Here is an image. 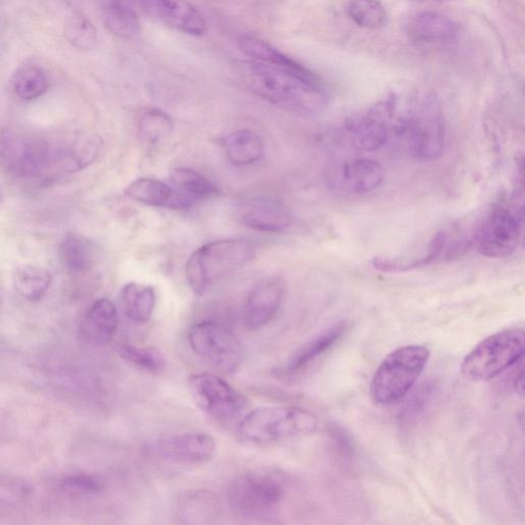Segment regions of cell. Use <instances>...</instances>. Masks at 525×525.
<instances>
[{
  "instance_id": "obj_18",
  "label": "cell",
  "mask_w": 525,
  "mask_h": 525,
  "mask_svg": "<svg viewBox=\"0 0 525 525\" xmlns=\"http://www.w3.org/2000/svg\"><path fill=\"white\" fill-rule=\"evenodd\" d=\"M460 32L457 22L446 15L424 11L408 23V34L420 45H439L452 42Z\"/></svg>"
},
{
  "instance_id": "obj_34",
  "label": "cell",
  "mask_w": 525,
  "mask_h": 525,
  "mask_svg": "<svg viewBox=\"0 0 525 525\" xmlns=\"http://www.w3.org/2000/svg\"><path fill=\"white\" fill-rule=\"evenodd\" d=\"M69 42L82 50H93L98 43L97 31L88 18L74 16L66 27Z\"/></svg>"
},
{
  "instance_id": "obj_9",
  "label": "cell",
  "mask_w": 525,
  "mask_h": 525,
  "mask_svg": "<svg viewBox=\"0 0 525 525\" xmlns=\"http://www.w3.org/2000/svg\"><path fill=\"white\" fill-rule=\"evenodd\" d=\"M189 344L199 358L223 373H234L244 358L236 336L216 321L196 323L189 332Z\"/></svg>"
},
{
  "instance_id": "obj_30",
  "label": "cell",
  "mask_w": 525,
  "mask_h": 525,
  "mask_svg": "<svg viewBox=\"0 0 525 525\" xmlns=\"http://www.w3.org/2000/svg\"><path fill=\"white\" fill-rule=\"evenodd\" d=\"M117 353L131 365L150 374H161L167 368L166 357L154 347L120 344Z\"/></svg>"
},
{
  "instance_id": "obj_11",
  "label": "cell",
  "mask_w": 525,
  "mask_h": 525,
  "mask_svg": "<svg viewBox=\"0 0 525 525\" xmlns=\"http://www.w3.org/2000/svg\"><path fill=\"white\" fill-rule=\"evenodd\" d=\"M405 133L413 156L420 161L437 159L446 144V125L439 102L433 96L416 102Z\"/></svg>"
},
{
  "instance_id": "obj_25",
  "label": "cell",
  "mask_w": 525,
  "mask_h": 525,
  "mask_svg": "<svg viewBox=\"0 0 525 525\" xmlns=\"http://www.w3.org/2000/svg\"><path fill=\"white\" fill-rule=\"evenodd\" d=\"M103 22L110 33L123 39L134 38L141 30L139 16L125 0H107Z\"/></svg>"
},
{
  "instance_id": "obj_3",
  "label": "cell",
  "mask_w": 525,
  "mask_h": 525,
  "mask_svg": "<svg viewBox=\"0 0 525 525\" xmlns=\"http://www.w3.org/2000/svg\"><path fill=\"white\" fill-rule=\"evenodd\" d=\"M317 427V417L307 410L296 407H263L241 420L238 433L247 442L268 446L309 436Z\"/></svg>"
},
{
  "instance_id": "obj_5",
  "label": "cell",
  "mask_w": 525,
  "mask_h": 525,
  "mask_svg": "<svg viewBox=\"0 0 525 525\" xmlns=\"http://www.w3.org/2000/svg\"><path fill=\"white\" fill-rule=\"evenodd\" d=\"M255 257L249 242L225 239L210 242L196 250L186 263L185 273L191 290L203 296L214 282L244 267Z\"/></svg>"
},
{
  "instance_id": "obj_13",
  "label": "cell",
  "mask_w": 525,
  "mask_h": 525,
  "mask_svg": "<svg viewBox=\"0 0 525 525\" xmlns=\"http://www.w3.org/2000/svg\"><path fill=\"white\" fill-rule=\"evenodd\" d=\"M216 449V440L210 434L190 432L157 439L149 444L147 452L164 462L200 465L210 462Z\"/></svg>"
},
{
  "instance_id": "obj_32",
  "label": "cell",
  "mask_w": 525,
  "mask_h": 525,
  "mask_svg": "<svg viewBox=\"0 0 525 525\" xmlns=\"http://www.w3.org/2000/svg\"><path fill=\"white\" fill-rule=\"evenodd\" d=\"M347 14L358 27L370 30L382 29L388 22V13L379 0H351Z\"/></svg>"
},
{
  "instance_id": "obj_19",
  "label": "cell",
  "mask_w": 525,
  "mask_h": 525,
  "mask_svg": "<svg viewBox=\"0 0 525 525\" xmlns=\"http://www.w3.org/2000/svg\"><path fill=\"white\" fill-rule=\"evenodd\" d=\"M118 328V313L114 303L102 298L89 310L82 326V336L94 346H106L114 338Z\"/></svg>"
},
{
  "instance_id": "obj_14",
  "label": "cell",
  "mask_w": 525,
  "mask_h": 525,
  "mask_svg": "<svg viewBox=\"0 0 525 525\" xmlns=\"http://www.w3.org/2000/svg\"><path fill=\"white\" fill-rule=\"evenodd\" d=\"M153 20L191 36L208 31V23L191 0H135Z\"/></svg>"
},
{
  "instance_id": "obj_20",
  "label": "cell",
  "mask_w": 525,
  "mask_h": 525,
  "mask_svg": "<svg viewBox=\"0 0 525 525\" xmlns=\"http://www.w3.org/2000/svg\"><path fill=\"white\" fill-rule=\"evenodd\" d=\"M346 331V323L340 322L314 337L291 355L285 365L280 369L281 374L294 375L303 371L322 354H325L334 347Z\"/></svg>"
},
{
  "instance_id": "obj_16",
  "label": "cell",
  "mask_w": 525,
  "mask_h": 525,
  "mask_svg": "<svg viewBox=\"0 0 525 525\" xmlns=\"http://www.w3.org/2000/svg\"><path fill=\"white\" fill-rule=\"evenodd\" d=\"M286 297V284L280 277L261 280L251 290L245 305V323L252 330H260L268 325Z\"/></svg>"
},
{
  "instance_id": "obj_31",
  "label": "cell",
  "mask_w": 525,
  "mask_h": 525,
  "mask_svg": "<svg viewBox=\"0 0 525 525\" xmlns=\"http://www.w3.org/2000/svg\"><path fill=\"white\" fill-rule=\"evenodd\" d=\"M172 186L191 198L195 203L217 195L218 188L207 178L191 169H176L171 174Z\"/></svg>"
},
{
  "instance_id": "obj_23",
  "label": "cell",
  "mask_w": 525,
  "mask_h": 525,
  "mask_svg": "<svg viewBox=\"0 0 525 525\" xmlns=\"http://www.w3.org/2000/svg\"><path fill=\"white\" fill-rule=\"evenodd\" d=\"M224 147L228 159L236 167L254 165L264 156V144L251 130H238L231 133L225 139Z\"/></svg>"
},
{
  "instance_id": "obj_10",
  "label": "cell",
  "mask_w": 525,
  "mask_h": 525,
  "mask_svg": "<svg viewBox=\"0 0 525 525\" xmlns=\"http://www.w3.org/2000/svg\"><path fill=\"white\" fill-rule=\"evenodd\" d=\"M188 385L199 408L221 423L238 419L248 407L244 395L214 374H194Z\"/></svg>"
},
{
  "instance_id": "obj_22",
  "label": "cell",
  "mask_w": 525,
  "mask_h": 525,
  "mask_svg": "<svg viewBox=\"0 0 525 525\" xmlns=\"http://www.w3.org/2000/svg\"><path fill=\"white\" fill-rule=\"evenodd\" d=\"M448 245V234L444 231L437 232L429 242L428 249L420 257L412 259H392L377 257L372 261L373 267L385 273L408 272L425 268L434 263Z\"/></svg>"
},
{
  "instance_id": "obj_24",
  "label": "cell",
  "mask_w": 525,
  "mask_h": 525,
  "mask_svg": "<svg viewBox=\"0 0 525 525\" xmlns=\"http://www.w3.org/2000/svg\"><path fill=\"white\" fill-rule=\"evenodd\" d=\"M240 49L250 59L260 61L269 65L291 70L300 74H312L307 67L278 51L265 40L247 35L240 39Z\"/></svg>"
},
{
  "instance_id": "obj_36",
  "label": "cell",
  "mask_w": 525,
  "mask_h": 525,
  "mask_svg": "<svg viewBox=\"0 0 525 525\" xmlns=\"http://www.w3.org/2000/svg\"><path fill=\"white\" fill-rule=\"evenodd\" d=\"M420 2H430V0H420ZM432 2H447V0H432Z\"/></svg>"
},
{
  "instance_id": "obj_2",
  "label": "cell",
  "mask_w": 525,
  "mask_h": 525,
  "mask_svg": "<svg viewBox=\"0 0 525 525\" xmlns=\"http://www.w3.org/2000/svg\"><path fill=\"white\" fill-rule=\"evenodd\" d=\"M83 153L19 132L0 135V164L19 178L37 179L82 169L93 159Z\"/></svg>"
},
{
  "instance_id": "obj_8",
  "label": "cell",
  "mask_w": 525,
  "mask_h": 525,
  "mask_svg": "<svg viewBox=\"0 0 525 525\" xmlns=\"http://www.w3.org/2000/svg\"><path fill=\"white\" fill-rule=\"evenodd\" d=\"M521 229L522 211L500 205L483 219L473 235L472 245L483 257L508 258L519 247Z\"/></svg>"
},
{
  "instance_id": "obj_6",
  "label": "cell",
  "mask_w": 525,
  "mask_h": 525,
  "mask_svg": "<svg viewBox=\"0 0 525 525\" xmlns=\"http://www.w3.org/2000/svg\"><path fill=\"white\" fill-rule=\"evenodd\" d=\"M430 350L422 345L401 347L381 363L371 384V396L378 406H391L405 397L423 374Z\"/></svg>"
},
{
  "instance_id": "obj_28",
  "label": "cell",
  "mask_w": 525,
  "mask_h": 525,
  "mask_svg": "<svg viewBox=\"0 0 525 525\" xmlns=\"http://www.w3.org/2000/svg\"><path fill=\"white\" fill-rule=\"evenodd\" d=\"M49 86V79L45 71L33 64L21 66L12 79L14 93L24 101L42 97L48 91Z\"/></svg>"
},
{
  "instance_id": "obj_35",
  "label": "cell",
  "mask_w": 525,
  "mask_h": 525,
  "mask_svg": "<svg viewBox=\"0 0 525 525\" xmlns=\"http://www.w3.org/2000/svg\"><path fill=\"white\" fill-rule=\"evenodd\" d=\"M66 487L86 493H98L103 489L102 482L95 476L85 473H77L64 479Z\"/></svg>"
},
{
  "instance_id": "obj_12",
  "label": "cell",
  "mask_w": 525,
  "mask_h": 525,
  "mask_svg": "<svg viewBox=\"0 0 525 525\" xmlns=\"http://www.w3.org/2000/svg\"><path fill=\"white\" fill-rule=\"evenodd\" d=\"M284 497V487L274 476L263 472H247L229 484L230 507L245 515H258L274 509Z\"/></svg>"
},
{
  "instance_id": "obj_1",
  "label": "cell",
  "mask_w": 525,
  "mask_h": 525,
  "mask_svg": "<svg viewBox=\"0 0 525 525\" xmlns=\"http://www.w3.org/2000/svg\"><path fill=\"white\" fill-rule=\"evenodd\" d=\"M234 70L253 94L295 115L312 117L329 105L328 93L314 73L300 74L252 59L235 62Z\"/></svg>"
},
{
  "instance_id": "obj_29",
  "label": "cell",
  "mask_w": 525,
  "mask_h": 525,
  "mask_svg": "<svg viewBox=\"0 0 525 525\" xmlns=\"http://www.w3.org/2000/svg\"><path fill=\"white\" fill-rule=\"evenodd\" d=\"M241 221L253 230L266 233L284 232L293 224L291 214L277 206L254 209L242 216Z\"/></svg>"
},
{
  "instance_id": "obj_26",
  "label": "cell",
  "mask_w": 525,
  "mask_h": 525,
  "mask_svg": "<svg viewBox=\"0 0 525 525\" xmlns=\"http://www.w3.org/2000/svg\"><path fill=\"white\" fill-rule=\"evenodd\" d=\"M127 317L136 325H145L154 311L156 296L151 286L130 282L121 294Z\"/></svg>"
},
{
  "instance_id": "obj_17",
  "label": "cell",
  "mask_w": 525,
  "mask_h": 525,
  "mask_svg": "<svg viewBox=\"0 0 525 525\" xmlns=\"http://www.w3.org/2000/svg\"><path fill=\"white\" fill-rule=\"evenodd\" d=\"M126 193L138 203L158 208L185 210L195 204V201L172 185L150 178L136 180L127 188Z\"/></svg>"
},
{
  "instance_id": "obj_21",
  "label": "cell",
  "mask_w": 525,
  "mask_h": 525,
  "mask_svg": "<svg viewBox=\"0 0 525 525\" xmlns=\"http://www.w3.org/2000/svg\"><path fill=\"white\" fill-rule=\"evenodd\" d=\"M59 257L63 267L72 274L89 271L96 262V248L88 238L68 234L61 242Z\"/></svg>"
},
{
  "instance_id": "obj_15",
  "label": "cell",
  "mask_w": 525,
  "mask_h": 525,
  "mask_svg": "<svg viewBox=\"0 0 525 525\" xmlns=\"http://www.w3.org/2000/svg\"><path fill=\"white\" fill-rule=\"evenodd\" d=\"M385 177V170L378 161L356 158L333 169L328 177V183L341 193L362 195L380 188Z\"/></svg>"
},
{
  "instance_id": "obj_4",
  "label": "cell",
  "mask_w": 525,
  "mask_h": 525,
  "mask_svg": "<svg viewBox=\"0 0 525 525\" xmlns=\"http://www.w3.org/2000/svg\"><path fill=\"white\" fill-rule=\"evenodd\" d=\"M415 104H403L397 93H389L349 121L347 132L352 146L373 152L383 147L394 133H405Z\"/></svg>"
},
{
  "instance_id": "obj_7",
  "label": "cell",
  "mask_w": 525,
  "mask_h": 525,
  "mask_svg": "<svg viewBox=\"0 0 525 525\" xmlns=\"http://www.w3.org/2000/svg\"><path fill=\"white\" fill-rule=\"evenodd\" d=\"M523 330H507L481 341L463 360L462 374L470 381H489L515 365L524 354Z\"/></svg>"
},
{
  "instance_id": "obj_33",
  "label": "cell",
  "mask_w": 525,
  "mask_h": 525,
  "mask_svg": "<svg viewBox=\"0 0 525 525\" xmlns=\"http://www.w3.org/2000/svg\"><path fill=\"white\" fill-rule=\"evenodd\" d=\"M173 129L174 124L171 117L157 109L145 112L139 123L140 137L147 144H157L167 139Z\"/></svg>"
},
{
  "instance_id": "obj_27",
  "label": "cell",
  "mask_w": 525,
  "mask_h": 525,
  "mask_svg": "<svg viewBox=\"0 0 525 525\" xmlns=\"http://www.w3.org/2000/svg\"><path fill=\"white\" fill-rule=\"evenodd\" d=\"M52 284L50 272L35 265H22L14 273V286L24 299L36 302L42 300Z\"/></svg>"
}]
</instances>
